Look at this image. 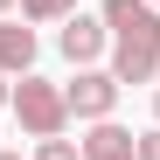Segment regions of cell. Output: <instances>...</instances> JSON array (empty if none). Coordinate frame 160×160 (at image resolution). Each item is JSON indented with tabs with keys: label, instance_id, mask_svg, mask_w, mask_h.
<instances>
[{
	"label": "cell",
	"instance_id": "6da1fadb",
	"mask_svg": "<svg viewBox=\"0 0 160 160\" xmlns=\"http://www.w3.org/2000/svg\"><path fill=\"white\" fill-rule=\"evenodd\" d=\"M104 28H112V77L118 84H153L160 77V7L153 0H104Z\"/></svg>",
	"mask_w": 160,
	"mask_h": 160
},
{
	"label": "cell",
	"instance_id": "7a4b0ae2",
	"mask_svg": "<svg viewBox=\"0 0 160 160\" xmlns=\"http://www.w3.org/2000/svg\"><path fill=\"white\" fill-rule=\"evenodd\" d=\"M7 112L21 118V132L28 139H56V132H70V98H63V84H49V77H21L14 84V104Z\"/></svg>",
	"mask_w": 160,
	"mask_h": 160
},
{
	"label": "cell",
	"instance_id": "3957f363",
	"mask_svg": "<svg viewBox=\"0 0 160 160\" xmlns=\"http://www.w3.org/2000/svg\"><path fill=\"white\" fill-rule=\"evenodd\" d=\"M118 91H125V84H118L112 70H98V63H91V70H77L70 84H63V98H70V118H84V125L112 118V112H118Z\"/></svg>",
	"mask_w": 160,
	"mask_h": 160
},
{
	"label": "cell",
	"instance_id": "277c9868",
	"mask_svg": "<svg viewBox=\"0 0 160 160\" xmlns=\"http://www.w3.org/2000/svg\"><path fill=\"white\" fill-rule=\"evenodd\" d=\"M56 49H63L77 70H91L104 49H112V28H104V14H70V21H63V35H56Z\"/></svg>",
	"mask_w": 160,
	"mask_h": 160
},
{
	"label": "cell",
	"instance_id": "5b68a950",
	"mask_svg": "<svg viewBox=\"0 0 160 160\" xmlns=\"http://www.w3.org/2000/svg\"><path fill=\"white\" fill-rule=\"evenodd\" d=\"M84 160H139V132H125L118 118H98L84 139Z\"/></svg>",
	"mask_w": 160,
	"mask_h": 160
},
{
	"label": "cell",
	"instance_id": "8992f818",
	"mask_svg": "<svg viewBox=\"0 0 160 160\" xmlns=\"http://www.w3.org/2000/svg\"><path fill=\"white\" fill-rule=\"evenodd\" d=\"M0 70L7 77H28L35 70V28H21V21L0 14Z\"/></svg>",
	"mask_w": 160,
	"mask_h": 160
},
{
	"label": "cell",
	"instance_id": "52a82bcc",
	"mask_svg": "<svg viewBox=\"0 0 160 160\" xmlns=\"http://www.w3.org/2000/svg\"><path fill=\"white\" fill-rule=\"evenodd\" d=\"M70 14H77V0H21L28 28H49V21H70Z\"/></svg>",
	"mask_w": 160,
	"mask_h": 160
},
{
	"label": "cell",
	"instance_id": "ba28073f",
	"mask_svg": "<svg viewBox=\"0 0 160 160\" xmlns=\"http://www.w3.org/2000/svg\"><path fill=\"white\" fill-rule=\"evenodd\" d=\"M35 160H84V146H70L56 132V139H35Z\"/></svg>",
	"mask_w": 160,
	"mask_h": 160
},
{
	"label": "cell",
	"instance_id": "9c48e42d",
	"mask_svg": "<svg viewBox=\"0 0 160 160\" xmlns=\"http://www.w3.org/2000/svg\"><path fill=\"white\" fill-rule=\"evenodd\" d=\"M139 160H160V125H153V132H139Z\"/></svg>",
	"mask_w": 160,
	"mask_h": 160
},
{
	"label": "cell",
	"instance_id": "30bf717a",
	"mask_svg": "<svg viewBox=\"0 0 160 160\" xmlns=\"http://www.w3.org/2000/svg\"><path fill=\"white\" fill-rule=\"evenodd\" d=\"M0 104H14V91H7V70H0Z\"/></svg>",
	"mask_w": 160,
	"mask_h": 160
},
{
	"label": "cell",
	"instance_id": "8fae6325",
	"mask_svg": "<svg viewBox=\"0 0 160 160\" xmlns=\"http://www.w3.org/2000/svg\"><path fill=\"white\" fill-rule=\"evenodd\" d=\"M153 125H160V91H153Z\"/></svg>",
	"mask_w": 160,
	"mask_h": 160
},
{
	"label": "cell",
	"instance_id": "7c38bea8",
	"mask_svg": "<svg viewBox=\"0 0 160 160\" xmlns=\"http://www.w3.org/2000/svg\"><path fill=\"white\" fill-rule=\"evenodd\" d=\"M7 7H14V0H0V14H7Z\"/></svg>",
	"mask_w": 160,
	"mask_h": 160
},
{
	"label": "cell",
	"instance_id": "4fadbf2b",
	"mask_svg": "<svg viewBox=\"0 0 160 160\" xmlns=\"http://www.w3.org/2000/svg\"><path fill=\"white\" fill-rule=\"evenodd\" d=\"M0 160H21V153H0Z\"/></svg>",
	"mask_w": 160,
	"mask_h": 160
}]
</instances>
